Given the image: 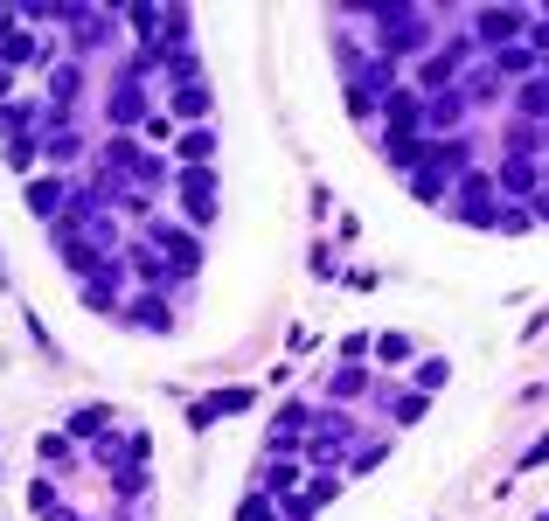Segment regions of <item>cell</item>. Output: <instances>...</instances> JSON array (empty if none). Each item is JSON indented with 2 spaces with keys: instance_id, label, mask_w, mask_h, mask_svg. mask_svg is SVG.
I'll return each instance as SVG.
<instances>
[{
  "instance_id": "1",
  "label": "cell",
  "mask_w": 549,
  "mask_h": 521,
  "mask_svg": "<svg viewBox=\"0 0 549 521\" xmlns=\"http://www.w3.org/2000/svg\"><path fill=\"white\" fill-rule=\"evenodd\" d=\"M417 160H424V167L411 174L417 202H452V181L473 174V139H424Z\"/></svg>"
},
{
  "instance_id": "2",
  "label": "cell",
  "mask_w": 549,
  "mask_h": 521,
  "mask_svg": "<svg viewBox=\"0 0 549 521\" xmlns=\"http://www.w3.org/2000/svg\"><path fill=\"white\" fill-rule=\"evenodd\" d=\"M369 21H376V56H390V63L397 56H417L431 42V14L424 7H376Z\"/></svg>"
},
{
  "instance_id": "3",
  "label": "cell",
  "mask_w": 549,
  "mask_h": 521,
  "mask_svg": "<svg viewBox=\"0 0 549 521\" xmlns=\"http://www.w3.org/2000/svg\"><path fill=\"white\" fill-rule=\"evenodd\" d=\"M529 7H480L473 14V42L487 49V56H501V49H515V42H529Z\"/></svg>"
},
{
  "instance_id": "4",
  "label": "cell",
  "mask_w": 549,
  "mask_h": 521,
  "mask_svg": "<svg viewBox=\"0 0 549 521\" xmlns=\"http://www.w3.org/2000/svg\"><path fill=\"white\" fill-rule=\"evenodd\" d=\"M174 188H181V202H188V223L209 230V223H216V174H209V167H181Z\"/></svg>"
},
{
  "instance_id": "5",
  "label": "cell",
  "mask_w": 549,
  "mask_h": 521,
  "mask_svg": "<svg viewBox=\"0 0 549 521\" xmlns=\"http://www.w3.org/2000/svg\"><path fill=\"white\" fill-rule=\"evenodd\" d=\"M167 105H174V119H188V126H209V112H216V98H209L202 77H195V84H174Z\"/></svg>"
},
{
  "instance_id": "6",
  "label": "cell",
  "mask_w": 549,
  "mask_h": 521,
  "mask_svg": "<svg viewBox=\"0 0 549 521\" xmlns=\"http://www.w3.org/2000/svg\"><path fill=\"white\" fill-rule=\"evenodd\" d=\"M334 494H341V473H313V480H306V494H292V501H285V521H306L313 508H327Z\"/></svg>"
},
{
  "instance_id": "7",
  "label": "cell",
  "mask_w": 549,
  "mask_h": 521,
  "mask_svg": "<svg viewBox=\"0 0 549 521\" xmlns=\"http://www.w3.org/2000/svg\"><path fill=\"white\" fill-rule=\"evenodd\" d=\"M153 244L174 258V271H181V278H188V271H195V258H202V251H195V237H188V230H174V223H160V216H153Z\"/></svg>"
},
{
  "instance_id": "8",
  "label": "cell",
  "mask_w": 549,
  "mask_h": 521,
  "mask_svg": "<svg viewBox=\"0 0 549 521\" xmlns=\"http://www.w3.org/2000/svg\"><path fill=\"white\" fill-rule=\"evenodd\" d=\"M42 77H49V105H70V112H77V91H84V63H70V56H63V63H56V70H42Z\"/></svg>"
},
{
  "instance_id": "9",
  "label": "cell",
  "mask_w": 549,
  "mask_h": 521,
  "mask_svg": "<svg viewBox=\"0 0 549 521\" xmlns=\"http://www.w3.org/2000/svg\"><path fill=\"white\" fill-rule=\"evenodd\" d=\"M28 209H35L42 223H56V216L70 209V188H63L56 174H49V181H28Z\"/></svg>"
},
{
  "instance_id": "10",
  "label": "cell",
  "mask_w": 549,
  "mask_h": 521,
  "mask_svg": "<svg viewBox=\"0 0 549 521\" xmlns=\"http://www.w3.org/2000/svg\"><path fill=\"white\" fill-rule=\"evenodd\" d=\"M174 153H181V167H209L216 160V126H188L174 139Z\"/></svg>"
},
{
  "instance_id": "11",
  "label": "cell",
  "mask_w": 549,
  "mask_h": 521,
  "mask_svg": "<svg viewBox=\"0 0 549 521\" xmlns=\"http://www.w3.org/2000/svg\"><path fill=\"white\" fill-rule=\"evenodd\" d=\"M70 438H91V445H105V438H112V410H105V403H84V410H70Z\"/></svg>"
},
{
  "instance_id": "12",
  "label": "cell",
  "mask_w": 549,
  "mask_h": 521,
  "mask_svg": "<svg viewBox=\"0 0 549 521\" xmlns=\"http://www.w3.org/2000/svg\"><path fill=\"white\" fill-rule=\"evenodd\" d=\"M112 119H119V126H146V119H153V112H146V84H119V91H112Z\"/></svg>"
},
{
  "instance_id": "13",
  "label": "cell",
  "mask_w": 549,
  "mask_h": 521,
  "mask_svg": "<svg viewBox=\"0 0 549 521\" xmlns=\"http://www.w3.org/2000/svg\"><path fill=\"white\" fill-rule=\"evenodd\" d=\"M126 320L146 327V334H167V327H174V306H167V299H133V306H126Z\"/></svg>"
},
{
  "instance_id": "14",
  "label": "cell",
  "mask_w": 549,
  "mask_h": 521,
  "mask_svg": "<svg viewBox=\"0 0 549 521\" xmlns=\"http://www.w3.org/2000/svg\"><path fill=\"white\" fill-rule=\"evenodd\" d=\"M515 105H522V126H536V119H549V77L536 70L522 91H515Z\"/></svg>"
},
{
  "instance_id": "15",
  "label": "cell",
  "mask_w": 549,
  "mask_h": 521,
  "mask_svg": "<svg viewBox=\"0 0 549 521\" xmlns=\"http://www.w3.org/2000/svg\"><path fill=\"white\" fill-rule=\"evenodd\" d=\"M536 174H543V167H536L529 153H515V160L501 167V188H508V195H536Z\"/></svg>"
},
{
  "instance_id": "16",
  "label": "cell",
  "mask_w": 549,
  "mask_h": 521,
  "mask_svg": "<svg viewBox=\"0 0 549 521\" xmlns=\"http://www.w3.org/2000/svg\"><path fill=\"white\" fill-rule=\"evenodd\" d=\"M77 153H84V139H77V126H70V132H42V160H49V167H70Z\"/></svg>"
},
{
  "instance_id": "17",
  "label": "cell",
  "mask_w": 549,
  "mask_h": 521,
  "mask_svg": "<svg viewBox=\"0 0 549 521\" xmlns=\"http://www.w3.org/2000/svg\"><path fill=\"white\" fill-rule=\"evenodd\" d=\"M411 383H417V396L445 390V383H452V362H445V355H431V362H417V369H411Z\"/></svg>"
},
{
  "instance_id": "18",
  "label": "cell",
  "mask_w": 549,
  "mask_h": 521,
  "mask_svg": "<svg viewBox=\"0 0 549 521\" xmlns=\"http://www.w3.org/2000/svg\"><path fill=\"white\" fill-rule=\"evenodd\" d=\"M251 403V390H223V396H209V403H195V424H209V417H237Z\"/></svg>"
},
{
  "instance_id": "19",
  "label": "cell",
  "mask_w": 549,
  "mask_h": 521,
  "mask_svg": "<svg viewBox=\"0 0 549 521\" xmlns=\"http://www.w3.org/2000/svg\"><path fill=\"white\" fill-rule=\"evenodd\" d=\"M494 70H501V77H529V70H536V49H529V42H515V49H501V56H494Z\"/></svg>"
},
{
  "instance_id": "20",
  "label": "cell",
  "mask_w": 549,
  "mask_h": 521,
  "mask_svg": "<svg viewBox=\"0 0 549 521\" xmlns=\"http://www.w3.org/2000/svg\"><path fill=\"white\" fill-rule=\"evenodd\" d=\"M466 105H501V70H480V77H466Z\"/></svg>"
},
{
  "instance_id": "21",
  "label": "cell",
  "mask_w": 549,
  "mask_h": 521,
  "mask_svg": "<svg viewBox=\"0 0 549 521\" xmlns=\"http://www.w3.org/2000/svg\"><path fill=\"white\" fill-rule=\"evenodd\" d=\"M35 452H42V466H70V459H77V445H70V438H56V431H42V445H35Z\"/></svg>"
},
{
  "instance_id": "22",
  "label": "cell",
  "mask_w": 549,
  "mask_h": 521,
  "mask_svg": "<svg viewBox=\"0 0 549 521\" xmlns=\"http://www.w3.org/2000/svg\"><path fill=\"white\" fill-rule=\"evenodd\" d=\"M362 390H369V369H355V362H348V369L327 383V396H362Z\"/></svg>"
},
{
  "instance_id": "23",
  "label": "cell",
  "mask_w": 549,
  "mask_h": 521,
  "mask_svg": "<svg viewBox=\"0 0 549 521\" xmlns=\"http://www.w3.org/2000/svg\"><path fill=\"white\" fill-rule=\"evenodd\" d=\"M376 355H383V362H411V341H404V334H383Z\"/></svg>"
},
{
  "instance_id": "24",
  "label": "cell",
  "mask_w": 549,
  "mask_h": 521,
  "mask_svg": "<svg viewBox=\"0 0 549 521\" xmlns=\"http://www.w3.org/2000/svg\"><path fill=\"white\" fill-rule=\"evenodd\" d=\"M390 410H397V417L411 424V417H424V396H417V390H404V396H390Z\"/></svg>"
},
{
  "instance_id": "25",
  "label": "cell",
  "mask_w": 549,
  "mask_h": 521,
  "mask_svg": "<svg viewBox=\"0 0 549 521\" xmlns=\"http://www.w3.org/2000/svg\"><path fill=\"white\" fill-rule=\"evenodd\" d=\"M139 271V278H146V285H160V258H153V251H133V258H126Z\"/></svg>"
},
{
  "instance_id": "26",
  "label": "cell",
  "mask_w": 549,
  "mask_h": 521,
  "mask_svg": "<svg viewBox=\"0 0 549 521\" xmlns=\"http://www.w3.org/2000/svg\"><path fill=\"white\" fill-rule=\"evenodd\" d=\"M306 417H313V410H306V403H285V410H278V431H299V424H306Z\"/></svg>"
},
{
  "instance_id": "27",
  "label": "cell",
  "mask_w": 549,
  "mask_h": 521,
  "mask_svg": "<svg viewBox=\"0 0 549 521\" xmlns=\"http://www.w3.org/2000/svg\"><path fill=\"white\" fill-rule=\"evenodd\" d=\"M529 466H549V438H536V445L522 452V466H515V473H529Z\"/></svg>"
},
{
  "instance_id": "28",
  "label": "cell",
  "mask_w": 549,
  "mask_h": 521,
  "mask_svg": "<svg viewBox=\"0 0 549 521\" xmlns=\"http://www.w3.org/2000/svg\"><path fill=\"white\" fill-rule=\"evenodd\" d=\"M139 132H146V139H174V119H167V112H153V119H146Z\"/></svg>"
},
{
  "instance_id": "29",
  "label": "cell",
  "mask_w": 549,
  "mask_h": 521,
  "mask_svg": "<svg viewBox=\"0 0 549 521\" xmlns=\"http://www.w3.org/2000/svg\"><path fill=\"white\" fill-rule=\"evenodd\" d=\"M265 508H272V501H265V494H251V501H244V515H237V521H272Z\"/></svg>"
},
{
  "instance_id": "30",
  "label": "cell",
  "mask_w": 549,
  "mask_h": 521,
  "mask_svg": "<svg viewBox=\"0 0 549 521\" xmlns=\"http://www.w3.org/2000/svg\"><path fill=\"white\" fill-rule=\"evenodd\" d=\"M7 91H14V70H7V63H0V105H7Z\"/></svg>"
},
{
  "instance_id": "31",
  "label": "cell",
  "mask_w": 549,
  "mask_h": 521,
  "mask_svg": "<svg viewBox=\"0 0 549 521\" xmlns=\"http://www.w3.org/2000/svg\"><path fill=\"white\" fill-rule=\"evenodd\" d=\"M536 521H549V515H536Z\"/></svg>"
}]
</instances>
